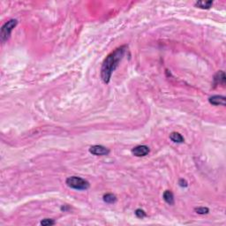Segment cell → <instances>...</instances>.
<instances>
[{"label":"cell","mask_w":226,"mask_h":226,"mask_svg":"<svg viewBox=\"0 0 226 226\" xmlns=\"http://www.w3.org/2000/svg\"><path fill=\"white\" fill-rule=\"evenodd\" d=\"M209 103L213 105H222V106H225V97L222 96V95H213L210 98L208 99Z\"/></svg>","instance_id":"6"},{"label":"cell","mask_w":226,"mask_h":226,"mask_svg":"<svg viewBox=\"0 0 226 226\" xmlns=\"http://www.w3.org/2000/svg\"><path fill=\"white\" fill-rule=\"evenodd\" d=\"M170 139L172 141L176 142V143H183L184 141H185L183 136H182L180 133L176 132H171V133L170 134Z\"/></svg>","instance_id":"9"},{"label":"cell","mask_w":226,"mask_h":226,"mask_svg":"<svg viewBox=\"0 0 226 226\" xmlns=\"http://www.w3.org/2000/svg\"><path fill=\"white\" fill-rule=\"evenodd\" d=\"M41 224L44 226H49V225H53L55 224V222L51 220V219H44L41 222Z\"/></svg>","instance_id":"14"},{"label":"cell","mask_w":226,"mask_h":226,"mask_svg":"<svg viewBox=\"0 0 226 226\" xmlns=\"http://www.w3.org/2000/svg\"><path fill=\"white\" fill-rule=\"evenodd\" d=\"M17 24H18L17 19H10L9 21L4 24V26L1 28V32H0V37H1L2 42H5L9 39L13 29L17 26Z\"/></svg>","instance_id":"3"},{"label":"cell","mask_w":226,"mask_h":226,"mask_svg":"<svg viewBox=\"0 0 226 226\" xmlns=\"http://www.w3.org/2000/svg\"><path fill=\"white\" fill-rule=\"evenodd\" d=\"M213 5L212 1H198L195 3V6L202 9H209Z\"/></svg>","instance_id":"10"},{"label":"cell","mask_w":226,"mask_h":226,"mask_svg":"<svg viewBox=\"0 0 226 226\" xmlns=\"http://www.w3.org/2000/svg\"><path fill=\"white\" fill-rule=\"evenodd\" d=\"M163 197H164V200L165 201V202H167L168 204H170V205H173V204H174V196H173V193H171L170 191H169V190L165 191L164 193Z\"/></svg>","instance_id":"8"},{"label":"cell","mask_w":226,"mask_h":226,"mask_svg":"<svg viewBox=\"0 0 226 226\" xmlns=\"http://www.w3.org/2000/svg\"><path fill=\"white\" fill-rule=\"evenodd\" d=\"M132 155L138 156V157L145 156L149 153V148L148 146H145V145H140V146L133 148L132 149Z\"/></svg>","instance_id":"5"},{"label":"cell","mask_w":226,"mask_h":226,"mask_svg":"<svg viewBox=\"0 0 226 226\" xmlns=\"http://www.w3.org/2000/svg\"><path fill=\"white\" fill-rule=\"evenodd\" d=\"M215 84H224L225 83V74L223 71H219L214 77Z\"/></svg>","instance_id":"7"},{"label":"cell","mask_w":226,"mask_h":226,"mask_svg":"<svg viewBox=\"0 0 226 226\" xmlns=\"http://www.w3.org/2000/svg\"><path fill=\"white\" fill-rule=\"evenodd\" d=\"M179 184L180 186H182V187H186L187 186V182L185 180V179H180L179 181Z\"/></svg>","instance_id":"15"},{"label":"cell","mask_w":226,"mask_h":226,"mask_svg":"<svg viewBox=\"0 0 226 226\" xmlns=\"http://www.w3.org/2000/svg\"><path fill=\"white\" fill-rule=\"evenodd\" d=\"M104 201L106 203H114L117 201V198L112 193H107L104 195Z\"/></svg>","instance_id":"11"},{"label":"cell","mask_w":226,"mask_h":226,"mask_svg":"<svg viewBox=\"0 0 226 226\" xmlns=\"http://www.w3.org/2000/svg\"><path fill=\"white\" fill-rule=\"evenodd\" d=\"M89 152L92 155H106L110 153L107 148L101 145H94V146L90 147Z\"/></svg>","instance_id":"4"},{"label":"cell","mask_w":226,"mask_h":226,"mask_svg":"<svg viewBox=\"0 0 226 226\" xmlns=\"http://www.w3.org/2000/svg\"><path fill=\"white\" fill-rule=\"evenodd\" d=\"M135 215H136V217L138 218H144V217H146V213L145 211L143 210V209H141V208H138L135 210Z\"/></svg>","instance_id":"13"},{"label":"cell","mask_w":226,"mask_h":226,"mask_svg":"<svg viewBox=\"0 0 226 226\" xmlns=\"http://www.w3.org/2000/svg\"><path fill=\"white\" fill-rule=\"evenodd\" d=\"M126 51V45L121 46L116 49L110 54H109L108 56H106V58L104 59L101 68V78L105 84H108L110 82L112 73L118 66Z\"/></svg>","instance_id":"1"},{"label":"cell","mask_w":226,"mask_h":226,"mask_svg":"<svg viewBox=\"0 0 226 226\" xmlns=\"http://www.w3.org/2000/svg\"><path fill=\"white\" fill-rule=\"evenodd\" d=\"M195 211L198 214L200 215H205V214H207L209 212V209L207 207H196L195 208Z\"/></svg>","instance_id":"12"},{"label":"cell","mask_w":226,"mask_h":226,"mask_svg":"<svg viewBox=\"0 0 226 226\" xmlns=\"http://www.w3.org/2000/svg\"><path fill=\"white\" fill-rule=\"evenodd\" d=\"M66 185L71 188L76 189V190H87L89 187V181L75 176L70 177L66 179Z\"/></svg>","instance_id":"2"}]
</instances>
